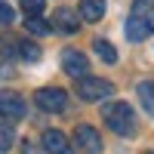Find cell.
I'll return each instance as SVG.
<instances>
[{"instance_id": "cell-1", "label": "cell", "mask_w": 154, "mask_h": 154, "mask_svg": "<svg viewBox=\"0 0 154 154\" xmlns=\"http://www.w3.org/2000/svg\"><path fill=\"white\" fill-rule=\"evenodd\" d=\"M123 31H126V40L130 43H139V40L154 34V0H136Z\"/></svg>"}, {"instance_id": "cell-2", "label": "cell", "mask_w": 154, "mask_h": 154, "mask_svg": "<svg viewBox=\"0 0 154 154\" xmlns=\"http://www.w3.org/2000/svg\"><path fill=\"white\" fill-rule=\"evenodd\" d=\"M102 117H105L108 130H114L117 136H133L136 133V114L126 102H111V105L102 108Z\"/></svg>"}, {"instance_id": "cell-3", "label": "cell", "mask_w": 154, "mask_h": 154, "mask_svg": "<svg viewBox=\"0 0 154 154\" xmlns=\"http://www.w3.org/2000/svg\"><path fill=\"white\" fill-rule=\"evenodd\" d=\"M114 93V83L111 80H102V77H77V96H80L83 102H102V99H108Z\"/></svg>"}, {"instance_id": "cell-4", "label": "cell", "mask_w": 154, "mask_h": 154, "mask_svg": "<svg viewBox=\"0 0 154 154\" xmlns=\"http://www.w3.org/2000/svg\"><path fill=\"white\" fill-rule=\"evenodd\" d=\"M71 148H77L80 154H102V136L96 126H89V123H80V126H74V133H71Z\"/></svg>"}, {"instance_id": "cell-5", "label": "cell", "mask_w": 154, "mask_h": 154, "mask_svg": "<svg viewBox=\"0 0 154 154\" xmlns=\"http://www.w3.org/2000/svg\"><path fill=\"white\" fill-rule=\"evenodd\" d=\"M37 105L43 111H49V114H59L68 105V93L59 89V86H43V89H37Z\"/></svg>"}, {"instance_id": "cell-6", "label": "cell", "mask_w": 154, "mask_h": 154, "mask_svg": "<svg viewBox=\"0 0 154 154\" xmlns=\"http://www.w3.org/2000/svg\"><path fill=\"white\" fill-rule=\"evenodd\" d=\"M25 114H28V105L19 93H0V117H6L9 123H19Z\"/></svg>"}, {"instance_id": "cell-7", "label": "cell", "mask_w": 154, "mask_h": 154, "mask_svg": "<svg viewBox=\"0 0 154 154\" xmlns=\"http://www.w3.org/2000/svg\"><path fill=\"white\" fill-rule=\"evenodd\" d=\"M62 68L77 80V77H83L89 71V62H86V56L80 53V49H65V53H62Z\"/></svg>"}, {"instance_id": "cell-8", "label": "cell", "mask_w": 154, "mask_h": 154, "mask_svg": "<svg viewBox=\"0 0 154 154\" xmlns=\"http://www.w3.org/2000/svg\"><path fill=\"white\" fill-rule=\"evenodd\" d=\"M43 148L49 154H71V142H68V136L65 133H59V130H46L43 133Z\"/></svg>"}, {"instance_id": "cell-9", "label": "cell", "mask_w": 154, "mask_h": 154, "mask_svg": "<svg viewBox=\"0 0 154 154\" xmlns=\"http://www.w3.org/2000/svg\"><path fill=\"white\" fill-rule=\"evenodd\" d=\"M53 28L62 31V34H74V31H77V16H74L71 9H65V6L56 9V12H53Z\"/></svg>"}, {"instance_id": "cell-10", "label": "cell", "mask_w": 154, "mask_h": 154, "mask_svg": "<svg viewBox=\"0 0 154 154\" xmlns=\"http://www.w3.org/2000/svg\"><path fill=\"white\" fill-rule=\"evenodd\" d=\"M102 16H105V0H80V19L99 22Z\"/></svg>"}, {"instance_id": "cell-11", "label": "cell", "mask_w": 154, "mask_h": 154, "mask_svg": "<svg viewBox=\"0 0 154 154\" xmlns=\"http://www.w3.org/2000/svg\"><path fill=\"white\" fill-rule=\"evenodd\" d=\"M139 99H142L145 111L154 117V80H142V83H139Z\"/></svg>"}, {"instance_id": "cell-12", "label": "cell", "mask_w": 154, "mask_h": 154, "mask_svg": "<svg viewBox=\"0 0 154 154\" xmlns=\"http://www.w3.org/2000/svg\"><path fill=\"white\" fill-rule=\"evenodd\" d=\"M93 46H96V56H99L102 62H108V65H114V62H117V49H114L108 40H102V37H99Z\"/></svg>"}, {"instance_id": "cell-13", "label": "cell", "mask_w": 154, "mask_h": 154, "mask_svg": "<svg viewBox=\"0 0 154 154\" xmlns=\"http://www.w3.org/2000/svg\"><path fill=\"white\" fill-rule=\"evenodd\" d=\"M25 28H28L31 34H37V37H43V34H49V31H53V25H49V22H43L40 16H28V19H25Z\"/></svg>"}, {"instance_id": "cell-14", "label": "cell", "mask_w": 154, "mask_h": 154, "mask_svg": "<svg viewBox=\"0 0 154 154\" xmlns=\"http://www.w3.org/2000/svg\"><path fill=\"white\" fill-rule=\"evenodd\" d=\"M19 56L25 62H37V59H40V46L31 43V40H25V43H19Z\"/></svg>"}, {"instance_id": "cell-15", "label": "cell", "mask_w": 154, "mask_h": 154, "mask_svg": "<svg viewBox=\"0 0 154 154\" xmlns=\"http://www.w3.org/2000/svg\"><path fill=\"white\" fill-rule=\"evenodd\" d=\"M12 142H16V133H12V126L0 123V154H6L12 148Z\"/></svg>"}, {"instance_id": "cell-16", "label": "cell", "mask_w": 154, "mask_h": 154, "mask_svg": "<svg viewBox=\"0 0 154 154\" xmlns=\"http://www.w3.org/2000/svg\"><path fill=\"white\" fill-rule=\"evenodd\" d=\"M22 9L28 12V16H40L46 9V0H22Z\"/></svg>"}, {"instance_id": "cell-17", "label": "cell", "mask_w": 154, "mask_h": 154, "mask_svg": "<svg viewBox=\"0 0 154 154\" xmlns=\"http://www.w3.org/2000/svg\"><path fill=\"white\" fill-rule=\"evenodd\" d=\"M12 19H16V16H12V6H9V3H3V0H0V25H9Z\"/></svg>"}, {"instance_id": "cell-18", "label": "cell", "mask_w": 154, "mask_h": 154, "mask_svg": "<svg viewBox=\"0 0 154 154\" xmlns=\"http://www.w3.org/2000/svg\"><path fill=\"white\" fill-rule=\"evenodd\" d=\"M22 154H49L43 145H34V142H25V148H22Z\"/></svg>"}, {"instance_id": "cell-19", "label": "cell", "mask_w": 154, "mask_h": 154, "mask_svg": "<svg viewBox=\"0 0 154 154\" xmlns=\"http://www.w3.org/2000/svg\"><path fill=\"white\" fill-rule=\"evenodd\" d=\"M148 154H154V151H148Z\"/></svg>"}]
</instances>
